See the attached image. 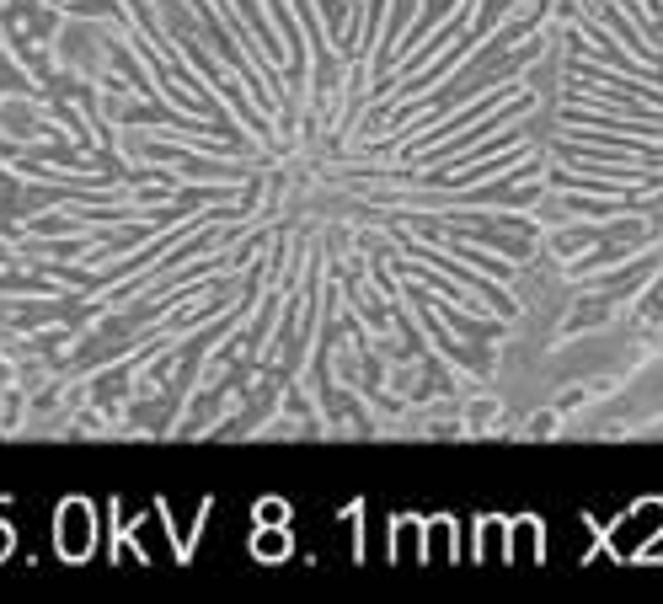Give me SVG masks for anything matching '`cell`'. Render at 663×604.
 Here are the masks:
<instances>
[{
	"instance_id": "1",
	"label": "cell",
	"mask_w": 663,
	"mask_h": 604,
	"mask_svg": "<svg viewBox=\"0 0 663 604\" xmlns=\"http://www.w3.org/2000/svg\"><path fill=\"white\" fill-rule=\"evenodd\" d=\"M59 551L70 556V562H81L91 551V540H97V524H91V508L86 503H65V514H59Z\"/></svg>"
},
{
	"instance_id": "2",
	"label": "cell",
	"mask_w": 663,
	"mask_h": 604,
	"mask_svg": "<svg viewBox=\"0 0 663 604\" xmlns=\"http://www.w3.org/2000/svg\"><path fill=\"white\" fill-rule=\"evenodd\" d=\"M252 556H262V562H284V556H289L284 524H262V530L252 535Z\"/></svg>"
},
{
	"instance_id": "3",
	"label": "cell",
	"mask_w": 663,
	"mask_h": 604,
	"mask_svg": "<svg viewBox=\"0 0 663 604\" xmlns=\"http://www.w3.org/2000/svg\"><path fill=\"white\" fill-rule=\"evenodd\" d=\"M284 519H289V508L279 498H262L257 503V524H284Z\"/></svg>"
},
{
	"instance_id": "4",
	"label": "cell",
	"mask_w": 663,
	"mask_h": 604,
	"mask_svg": "<svg viewBox=\"0 0 663 604\" xmlns=\"http://www.w3.org/2000/svg\"><path fill=\"white\" fill-rule=\"evenodd\" d=\"M11 546H17V540H11V530H0V556H6Z\"/></svg>"
}]
</instances>
